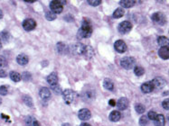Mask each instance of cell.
<instances>
[{
    "instance_id": "1",
    "label": "cell",
    "mask_w": 169,
    "mask_h": 126,
    "mask_svg": "<svg viewBox=\"0 0 169 126\" xmlns=\"http://www.w3.org/2000/svg\"><path fill=\"white\" fill-rule=\"evenodd\" d=\"M91 33H92V26H91V22L89 21L88 19H84L82 21L81 28L78 31L77 36L80 39L89 38V37H91Z\"/></svg>"
},
{
    "instance_id": "2",
    "label": "cell",
    "mask_w": 169,
    "mask_h": 126,
    "mask_svg": "<svg viewBox=\"0 0 169 126\" xmlns=\"http://www.w3.org/2000/svg\"><path fill=\"white\" fill-rule=\"evenodd\" d=\"M135 63H136V61H135L134 58H132V57H124L120 61V66L125 69H130L134 68Z\"/></svg>"
},
{
    "instance_id": "3",
    "label": "cell",
    "mask_w": 169,
    "mask_h": 126,
    "mask_svg": "<svg viewBox=\"0 0 169 126\" xmlns=\"http://www.w3.org/2000/svg\"><path fill=\"white\" fill-rule=\"evenodd\" d=\"M63 96H64V102L67 105H71L76 97V93L72 89H65L63 92Z\"/></svg>"
},
{
    "instance_id": "4",
    "label": "cell",
    "mask_w": 169,
    "mask_h": 126,
    "mask_svg": "<svg viewBox=\"0 0 169 126\" xmlns=\"http://www.w3.org/2000/svg\"><path fill=\"white\" fill-rule=\"evenodd\" d=\"M50 8H51V11L55 15L61 14L64 10V6L61 1L53 0V1H51V3H50Z\"/></svg>"
},
{
    "instance_id": "5",
    "label": "cell",
    "mask_w": 169,
    "mask_h": 126,
    "mask_svg": "<svg viewBox=\"0 0 169 126\" xmlns=\"http://www.w3.org/2000/svg\"><path fill=\"white\" fill-rule=\"evenodd\" d=\"M151 18L156 23H158L159 25H164L167 23V19H166L165 15L163 13H160V12H157V13L153 14Z\"/></svg>"
},
{
    "instance_id": "6",
    "label": "cell",
    "mask_w": 169,
    "mask_h": 126,
    "mask_svg": "<svg viewBox=\"0 0 169 126\" xmlns=\"http://www.w3.org/2000/svg\"><path fill=\"white\" fill-rule=\"evenodd\" d=\"M118 29V32H119L120 33H127V32H129L131 31V29H132V24H131L130 22L124 21L119 23Z\"/></svg>"
},
{
    "instance_id": "7",
    "label": "cell",
    "mask_w": 169,
    "mask_h": 126,
    "mask_svg": "<svg viewBox=\"0 0 169 126\" xmlns=\"http://www.w3.org/2000/svg\"><path fill=\"white\" fill-rule=\"evenodd\" d=\"M35 26H36V23L32 18L25 19L24 21L23 22V28L25 31H32V30H33L35 28Z\"/></svg>"
},
{
    "instance_id": "8",
    "label": "cell",
    "mask_w": 169,
    "mask_h": 126,
    "mask_svg": "<svg viewBox=\"0 0 169 126\" xmlns=\"http://www.w3.org/2000/svg\"><path fill=\"white\" fill-rule=\"evenodd\" d=\"M78 117H79V119L82 120V121H87V120L91 119V111H90L89 109H87V108H82V109H81V110L79 111V113H78Z\"/></svg>"
},
{
    "instance_id": "9",
    "label": "cell",
    "mask_w": 169,
    "mask_h": 126,
    "mask_svg": "<svg viewBox=\"0 0 169 126\" xmlns=\"http://www.w3.org/2000/svg\"><path fill=\"white\" fill-rule=\"evenodd\" d=\"M114 48H115V50H116L117 52L119 53L125 52L127 49V44L125 43L124 41H122V40L117 41V42L114 43Z\"/></svg>"
},
{
    "instance_id": "10",
    "label": "cell",
    "mask_w": 169,
    "mask_h": 126,
    "mask_svg": "<svg viewBox=\"0 0 169 126\" xmlns=\"http://www.w3.org/2000/svg\"><path fill=\"white\" fill-rule=\"evenodd\" d=\"M152 83L154 85V87L156 88H162L164 87L166 84H167V80L161 77H158V78H155L152 81Z\"/></svg>"
},
{
    "instance_id": "11",
    "label": "cell",
    "mask_w": 169,
    "mask_h": 126,
    "mask_svg": "<svg viewBox=\"0 0 169 126\" xmlns=\"http://www.w3.org/2000/svg\"><path fill=\"white\" fill-rule=\"evenodd\" d=\"M39 95L42 100H49L51 98V91L48 87H42L39 91Z\"/></svg>"
},
{
    "instance_id": "12",
    "label": "cell",
    "mask_w": 169,
    "mask_h": 126,
    "mask_svg": "<svg viewBox=\"0 0 169 126\" xmlns=\"http://www.w3.org/2000/svg\"><path fill=\"white\" fill-rule=\"evenodd\" d=\"M154 85L152 83V81H149V82H146L144 84H142L141 86V90L143 93L145 94H148V93H151L153 90H154Z\"/></svg>"
},
{
    "instance_id": "13",
    "label": "cell",
    "mask_w": 169,
    "mask_h": 126,
    "mask_svg": "<svg viewBox=\"0 0 169 126\" xmlns=\"http://www.w3.org/2000/svg\"><path fill=\"white\" fill-rule=\"evenodd\" d=\"M128 106V100L127 97H121L118 102H117V107L118 110H126Z\"/></svg>"
},
{
    "instance_id": "14",
    "label": "cell",
    "mask_w": 169,
    "mask_h": 126,
    "mask_svg": "<svg viewBox=\"0 0 169 126\" xmlns=\"http://www.w3.org/2000/svg\"><path fill=\"white\" fill-rule=\"evenodd\" d=\"M159 57H161L163 60H168L169 58V49L168 46L161 47L158 51Z\"/></svg>"
},
{
    "instance_id": "15",
    "label": "cell",
    "mask_w": 169,
    "mask_h": 126,
    "mask_svg": "<svg viewBox=\"0 0 169 126\" xmlns=\"http://www.w3.org/2000/svg\"><path fill=\"white\" fill-rule=\"evenodd\" d=\"M46 80H47V82L49 83V85H50L51 86L57 85L58 84V77H57V74L55 73V72L51 73L48 77H47Z\"/></svg>"
},
{
    "instance_id": "16",
    "label": "cell",
    "mask_w": 169,
    "mask_h": 126,
    "mask_svg": "<svg viewBox=\"0 0 169 126\" xmlns=\"http://www.w3.org/2000/svg\"><path fill=\"white\" fill-rule=\"evenodd\" d=\"M86 46L83 45L82 43H76L73 46V52L76 54H84Z\"/></svg>"
},
{
    "instance_id": "17",
    "label": "cell",
    "mask_w": 169,
    "mask_h": 126,
    "mask_svg": "<svg viewBox=\"0 0 169 126\" xmlns=\"http://www.w3.org/2000/svg\"><path fill=\"white\" fill-rule=\"evenodd\" d=\"M16 61H17V63H18L19 65L24 66V65H26V64L28 63L29 59H28L27 55H25V54H19V55L16 57Z\"/></svg>"
},
{
    "instance_id": "18",
    "label": "cell",
    "mask_w": 169,
    "mask_h": 126,
    "mask_svg": "<svg viewBox=\"0 0 169 126\" xmlns=\"http://www.w3.org/2000/svg\"><path fill=\"white\" fill-rule=\"evenodd\" d=\"M82 98L85 101H91L95 98V92L92 90H87L82 94Z\"/></svg>"
},
{
    "instance_id": "19",
    "label": "cell",
    "mask_w": 169,
    "mask_h": 126,
    "mask_svg": "<svg viewBox=\"0 0 169 126\" xmlns=\"http://www.w3.org/2000/svg\"><path fill=\"white\" fill-rule=\"evenodd\" d=\"M155 125L156 126H165L166 124V119L163 115H157L155 120Z\"/></svg>"
},
{
    "instance_id": "20",
    "label": "cell",
    "mask_w": 169,
    "mask_h": 126,
    "mask_svg": "<svg viewBox=\"0 0 169 126\" xmlns=\"http://www.w3.org/2000/svg\"><path fill=\"white\" fill-rule=\"evenodd\" d=\"M120 118H121V115L118 111H112L109 115V120L113 123L118 122Z\"/></svg>"
},
{
    "instance_id": "21",
    "label": "cell",
    "mask_w": 169,
    "mask_h": 126,
    "mask_svg": "<svg viewBox=\"0 0 169 126\" xmlns=\"http://www.w3.org/2000/svg\"><path fill=\"white\" fill-rule=\"evenodd\" d=\"M135 3L136 2L133 1V0H121L119 2L120 6H123L124 8H130V7H132L135 5Z\"/></svg>"
},
{
    "instance_id": "22",
    "label": "cell",
    "mask_w": 169,
    "mask_h": 126,
    "mask_svg": "<svg viewBox=\"0 0 169 126\" xmlns=\"http://www.w3.org/2000/svg\"><path fill=\"white\" fill-rule=\"evenodd\" d=\"M103 86H104V88L107 89V90L111 91L114 88V84H113L112 80H110L109 78H106V79H104V81H103Z\"/></svg>"
},
{
    "instance_id": "23",
    "label": "cell",
    "mask_w": 169,
    "mask_h": 126,
    "mask_svg": "<svg viewBox=\"0 0 169 126\" xmlns=\"http://www.w3.org/2000/svg\"><path fill=\"white\" fill-rule=\"evenodd\" d=\"M9 77H10L11 80L14 82H19L22 79L21 75L16 71H11L10 74H9Z\"/></svg>"
},
{
    "instance_id": "24",
    "label": "cell",
    "mask_w": 169,
    "mask_h": 126,
    "mask_svg": "<svg viewBox=\"0 0 169 126\" xmlns=\"http://www.w3.org/2000/svg\"><path fill=\"white\" fill-rule=\"evenodd\" d=\"M158 43L160 46L164 47V46H168L169 41L168 39L165 36H160L158 38Z\"/></svg>"
},
{
    "instance_id": "25",
    "label": "cell",
    "mask_w": 169,
    "mask_h": 126,
    "mask_svg": "<svg viewBox=\"0 0 169 126\" xmlns=\"http://www.w3.org/2000/svg\"><path fill=\"white\" fill-rule=\"evenodd\" d=\"M124 14H125V12H124L123 8H117L116 10L114 11V13H113V17L116 18V19L120 18V17H122L124 15Z\"/></svg>"
},
{
    "instance_id": "26",
    "label": "cell",
    "mask_w": 169,
    "mask_h": 126,
    "mask_svg": "<svg viewBox=\"0 0 169 126\" xmlns=\"http://www.w3.org/2000/svg\"><path fill=\"white\" fill-rule=\"evenodd\" d=\"M45 18L48 20V21H53L56 18V15L53 13L52 11H48L45 13Z\"/></svg>"
},
{
    "instance_id": "27",
    "label": "cell",
    "mask_w": 169,
    "mask_h": 126,
    "mask_svg": "<svg viewBox=\"0 0 169 126\" xmlns=\"http://www.w3.org/2000/svg\"><path fill=\"white\" fill-rule=\"evenodd\" d=\"M134 73H135V75L137 76V77H140V76H142L143 74L145 73V70H144V69H143L142 67H138V66H137V67L134 68Z\"/></svg>"
},
{
    "instance_id": "28",
    "label": "cell",
    "mask_w": 169,
    "mask_h": 126,
    "mask_svg": "<svg viewBox=\"0 0 169 126\" xmlns=\"http://www.w3.org/2000/svg\"><path fill=\"white\" fill-rule=\"evenodd\" d=\"M145 109H146L145 106L142 104H137V105H135V110L138 114H143L145 112Z\"/></svg>"
},
{
    "instance_id": "29",
    "label": "cell",
    "mask_w": 169,
    "mask_h": 126,
    "mask_svg": "<svg viewBox=\"0 0 169 126\" xmlns=\"http://www.w3.org/2000/svg\"><path fill=\"white\" fill-rule=\"evenodd\" d=\"M148 124V116H141V118L139 119V124L141 126H146Z\"/></svg>"
},
{
    "instance_id": "30",
    "label": "cell",
    "mask_w": 169,
    "mask_h": 126,
    "mask_svg": "<svg viewBox=\"0 0 169 126\" xmlns=\"http://www.w3.org/2000/svg\"><path fill=\"white\" fill-rule=\"evenodd\" d=\"M57 50L60 53H64L65 52V50H66V45L63 42H59L57 44Z\"/></svg>"
},
{
    "instance_id": "31",
    "label": "cell",
    "mask_w": 169,
    "mask_h": 126,
    "mask_svg": "<svg viewBox=\"0 0 169 126\" xmlns=\"http://www.w3.org/2000/svg\"><path fill=\"white\" fill-rule=\"evenodd\" d=\"M23 100H24V102L25 103V105H27V106H33V100L30 96L25 95V96H24Z\"/></svg>"
},
{
    "instance_id": "32",
    "label": "cell",
    "mask_w": 169,
    "mask_h": 126,
    "mask_svg": "<svg viewBox=\"0 0 169 126\" xmlns=\"http://www.w3.org/2000/svg\"><path fill=\"white\" fill-rule=\"evenodd\" d=\"M7 93H8V87L7 86H0V94L7 95Z\"/></svg>"
},
{
    "instance_id": "33",
    "label": "cell",
    "mask_w": 169,
    "mask_h": 126,
    "mask_svg": "<svg viewBox=\"0 0 169 126\" xmlns=\"http://www.w3.org/2000/svg\"><path fill=\"white\" fill-rule=\"evenodd\" d=\"M22 79H24V81H28L31 79V74L29 72H24V73L21 75Z\"/></svg>"
},
{
    "instance_id": "34",
    "label": "cell",
    "mask_w": 169,
    "mask_h": 126,
    "mask_svg": "<svg viewBox=\"0 0 169 126\" xmlns=\"http://www.w3.org/2000/svg\"><path fill=\"white\" fill-rule=\"evenodd\" d=\"M51 87H52V89L53 90V92L56 94H62V89H61V87L58 86V84L55 85V86H51Z\"/></svg>"
},
{
    "instance_id": "35",
    "label": "cell",
    "mask_w": 169,
    "mask_h": 126,
    "mask_svg": "<svg viewBox=\"0 0 169 126\" xmlns=\"http://www.w3.org/2000/svg\"><path fill=\"white\" fill-rule=\"evenodd\" d=\"M87 2H88V4H90L92 6H97L100 4H101V1L100 0H88Z\"/></svg>"
},
{
    "instance_id": "36",
    "label": "cell",
    "mask_w": 169,
    "mask_h": 126,
    "mask_svg": "<svg viewBox=\"0 0 169 126\" xmlns=\"http://www.w3.org/2000/svg\"><path fill=\"white\" fill-rule=\"evenodd\" d=\"M7 65V61L4 56H0V68H4Z\"/></svg>"
},
{
    "instance_id": "37",
    "label": "cell",
    "mask_w": 169,
    "mask_h": 126,
    "mask_svg": "<svg viewBox=\"0 0 169 126\" xmlns=\"http://www.w3.org/2000/svg\"><path fill=\"white\" fill-rule=\"evenodd\" d=\"M162 106H163V108H164L165 110H168L169 109V99L168 98H167V99H165V100L163 101V103H162Z\"/></svg>"
},
{
    "instance_id": "38",
    "label": "cell",
    "mask_w": 169,
    "mask_h": 126,
    "mask_svg": "<svg viewBox=\"0 0 169 126\" xmlns=\"http://www.w3.org/2000/svg\"><path fill=\"white\" fill-rule=\"evenodd\" d=\"M156 116H157V114H156V112H154V111H150L149 113H148V119H150V120H155V118H156Z\"/></svg>"
},
{
    "instance_id": "39",
    "label": "cell",
    "mask_w": 169,
    "mask_h": 126,
    "mask_svg": "<svg viewBox=\"0 0 169 126\" xmlns=\"http://www.w3.org/2000/svg\"><path fill=\"white\" fill-rule=\"evenodd\" d=\"M6 77H7V72L4 69H0V78H6Z\"/></svg>"
},
{
    "instance_id": "40",
    "label": "cell",
    "mask_w": 169,
    "mask_h": 126,
    "mask_svg": "<svg viewBox=\"0 0 169 126\" xmlns=\"http://www.w3.org/2000/svg\"><path fill=\"white\" fill-rule=\"evenodd\" d=\"M109 105H110L111 106H115V105H116V102H115V100L110 99V100L109 101Z\"/></svg>"
},
{
    "instance_id": "41",
    "label": "cell",
    "mask_w": 169,
    "mask_h": 126,
    "mask_svg": "<svg viewBox=\"0 0 169 126\" xmlns=\"http://www.w3.org/2000/svg\"><path fill=\"white\" fill-rule=\"evenodd\" d=\"M33 126H41L40 125V124H39V122H37V121H33Z\"/></svg>"
},
{
    "instance_id": "42",
    "label": "cell",
    "mask_w": 169,
    "mask_h": 126,
    "mask_svg": "<svg viewBox=\"0 0 169 126\" xmlns=\"http://www.w3.org/2000/svg\"><path fill=\"white\" fill-rule=\"evenodd\" d=\"M80 126H91V124H81V125Z\"/></svg>"
},
{
    "instance_id": "43",
    "label": "cell",
    "mask_w": 169,
    "mask_h": 126,
    "mask_svg": "<svg viewBox=\"0 0 169 126\" xmlns=\"http://www.w3.org/2000/svg\"><path fill=\"white\" fill-rule=\"evenodd\" d=\"M1 18H3V12L0 10V19H1Z\"/></svg>"
},
{
    "instance_id": "44",
    "label": "cell",
    "mask_w": 169,
    "mask_h": 126,
    "mask_svg": "<svg viewBox=\"0 0 169 126\" xmlns=\"http://www.w3.org/2000/svg\"><path fill=\"white\" fill-rule=\"evenodd\" d=\"M1 48H2V42H1V38H0V50H1Z\"/></svg>"
},
{
    "instance_id": "45",
    "label": "cell",
    "mask_w": 169,
    "mask_h": 126,
    "mask_svg": "<svg viewBox=\"0 0 169 126\" xmlns=\"http://www.w3.org/2000/svg\"><path fill=\"white\" fill-rule=\"evenodd\" d=\"M1 102H2V101H1V99H0V104H1Z\"/></svg>"
}]
</instances>
